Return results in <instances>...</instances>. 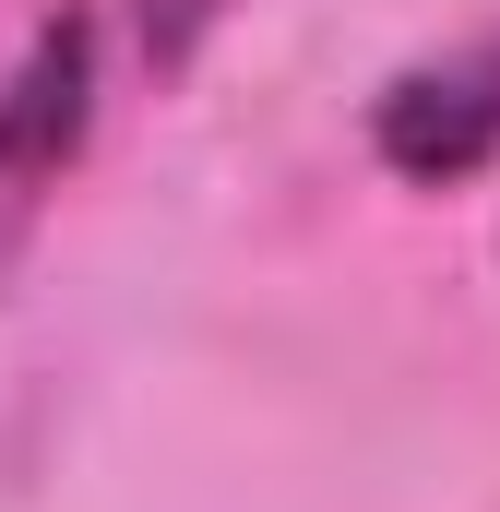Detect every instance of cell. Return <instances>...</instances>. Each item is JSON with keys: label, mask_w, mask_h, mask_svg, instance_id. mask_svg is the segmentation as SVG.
Wrapping results in <instances>:
<instances>
[{"label": "cell", "mask_w": 500, "mask_h": 512, "mask_svg": "<svg viewBox=\"0 0 500 512\" xmlns=\"http://www.w3.org/2000/svg\"><path fill=\"white\" fill-rule=\"evenodd\" d=\"M370 143L393 179L417 191H453L500 155V36L489 48H453V60H417L370 96Z\"/></svg>", "instance_id": "cell-2"}, {"label": "cell", "mask_w": 500, "mask_h": 512, "mask_svg": "<svg viewBox=\"0 0 500 512\" xmlns=\"http://www.w3.org/2000/svg\"><path fill=\"white\" fill-rule=\"evenodd\" d=\"M239 0H131V36H143V72H191L203 36L227 24Z\"/></svg>", "instance_id": "cell-3"}, {"label": "cell", "mask_w": 500, "mask_h": 512, "mask_svg": "<svg viewBox=\"0 0 500 512\" xmlns=\"http://www.w3.org/2000/svg\"><path fill=\"white\" fill-rule=\"evenodd\" d=\"M84 131H96V24L60 12L0 72V274L36 251V227H48V203H60L72 155H84Z\"/></svg>", "instance_id": "cell-1"}]
</instances>
